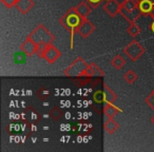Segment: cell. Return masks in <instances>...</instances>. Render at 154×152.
<instances>
[{
    "label": "cell",
    "mask_w": 154,
    "mask_h": 152,
    "mask_svg": "<svg viewBox=\"0 0 154 152\" xmlns=\"http://www.w3.org/2000/svg\"><path fill=\"white\" fill-rule=\"evenodd\" d=\"M82 18L78 15L76 8H71L62 17L59 18V23L63 26L66 30L71 33V48H73V36L76 32L77 26H79Z\"/></svg>",
    "instance_id": "obj_1"
},
{
    "label": "cell",
    "mask_w": 154,
    "mask_h": 152,
    "mask_svg": "<svg viewBox=\"0 0 154 152\" xmlns=\"http://www.w3.org/2000/svg\"><path fill=\"white\" fill-rule=\"evenodd\" d=\"M138 3V0H124L120 3V14L130 23L135 22L143 15V13L139 10Z\"/></svg>",
    "instance_id": "obj_2"
},
{
    "label": "cell",
    "mask_w": 154,
    "mask_h": 152,
    "mask_svg": "<svg viewBox=\"0 0 154 152\" xmlns=\"http://www.w3.org/2000/svg\"><path fill=\"white\" fill-rule=\"evenodd\" d=\"M29 38L32 39L36 45H40V43L52 45L54 41V35L45 26L40 24L29 35Z\"/></svg>",
    "instance_id": "obj_3"
},
{
    "label": "cell",
    "mask_w": 154,
    "mask_h": 152,
    "mask_svg": "<svg viewBox=\"0 0 154 152\" xmlns=\"http://www.w3.org/2000/svg\"><path fill=\"white\" fill-rule=\"evenodd\" d=\"M87 67H88V64L82 58L78 57L64 70L63 74L70 77H78V76L84 75Z\"/></svg>",
    "instance_id": "obj_4"
},
{
    "label": "cell",
    "mask_w": 154,
    "mask_h": 152,
    "mask_svg": "<svg viewBox=\"0 0 154 152\" xmlns=\"http://www.w3.org/2000/svg\"><path fill=\"white\" fill-rule=\"evenodd\" d=\"M124 53L127 57L130 58L132 61H137L140 58V56L145 53V48L137 41L133 40L124 49Z\"/></svg>",
    "instance_id": "obj_5"
},
{
    "label": "cell",
    "mask_w": 154,
    "mask_h": 152,
    "mask_svg": "<svg viewBox=\"0 0 154 152\" xmlns=\"http://www.w3.org/2000/svg\"><path fill=\"white\" fill-rule=\"evenodd\" d=\"M94 31H95L94 24H93L90 20L87 19V18H82L79 26H77L76 32L78 33L82 38H88Z\"/></svg>",
    "instance_id": "obj_6"
},
{
    "label": "cell",
    "mask_w": 154,
    "mask_h": 152,
    "mask_svg": "<svg viewBox=\"0 0 154 152\" xmlns=\"http://www.w3.org/2000/svg\"><path fill=\"white\" fill-rule=\"evenodd\" d=\"M60 55H61L60 51L52 43V45H48L47 50H45V52L42 55V58H45L49 64H54L60 57Z\"/></svg>",
    "instance_id": "obj_7"
},
{
    "label": "cell",
    "mask_w": 154,
    "mask_h": 152,
    "mask_svg": "<svg viewBox=\"0 0 154 152\" xmlns=\"http://www.w3.org/2000/svg\"><path fill=\"white\" fill-rule=\"evenodd\" d=\"M103 11L110 17H115L120 13V2H118L117 0H107L103 5Z\"/></svg>",
    "instance_id": "obj_8"
},
{
    "label": "cell",
    "mask_w": 154,
    "mask_h": 152,
    "mask_svg": "<svg viewBox=\"0 0 154 152\" xmlns=\"http://www.w3.org/2000/svg\"><path fill=\"white\" fill-rule=\"evenodd\" d=\"M84 75L89 76V77H101V76H103V72L97 64H95L94 62H90V64H88V67H87Z\"/></svg>",
    "instance_id": "obj_9"
},
{
    "label": "cell",
    "mask_w": 154,
    "mask_h": 152,
    "mask_svg": "<svg viewBox=\"0 0 154 152\" xmlns=\"http://www.w3.org/2000/svg\"><path fill=\"white\" fill-rule=\"evenodd\" d=\"M20 50L22 52L26 54V55L31 56L33 54H36V51H37V45L32 40L31 38H26V41H23L21 45H20Z\"/></svg>",
    "instance_id": "obj_10"
},
{
    "label": "cell",
    "mask_w": 154,
    "mask_h": 152,
    "mask_svg": "<svg viewBox=\"0 0 154 152\" xmlns=\"http://www.w3.org/2000/svg\"><path fill=\"white\" fill-rule=\"evenodd\" d=\"M34 5L35 3L33 0H18L17 3H16V8L20 13L26 14L32 10Z\"/></svg>",
    "instance_id": "obj_11"
},
{
    "label": "cell",
    "mask_w": 154,
    "mask_h": 152,
    "mask_svg": "<svg viewBox=\"0 0 154 152\" xmlns=\"http://www.w3.org/2000/svg\"><path fill=\"white\" fill-rule=\"evenodd\" d=\"M91 5L86 1H82L79 5L76 7V11L78 13V15L82 18H87L91 13Z\"/></svg>",
    "instance_id": "obj_12"
},
{
    "label": "cell",
    "mask_w": 154,
    "mask_h": 152,
    "mask_svg": "<svg viewBox=\"0 0 154 152\" xmlns=\"http://www.w3.org/2000/svg\"><path fill=\"white\" fill-rule=\"evenodd\" d=\"M103 112H105V115L107 116V118H113L118 112H120V110L117 107H115L114 104L106 103L105 107H103Z\"/></svg>",
    "instance_id": "obj_13"
},
{
    "label": "cell",
    "mask_w": 154,
    "mask_h": 152,
    "mask_svg": "<svg viewBox=\"0 0 154 152\" xmlns=\"http://www.w3.org/2000/svg\"><path fill=\"white\" fill-rule=\"evenodd\" d=\"M154 5V2L152 0H140L138 3V7H139V10L143 14H149L151 12L152 8Z\"/></svg>",
    "instance_id": "obj_14"
},
{
    "label": "cell",
    "mask_w": 154,
    "mask_h": 152,
    "mask_svg": "<svg viewBox=\"0 0 154 152\" xmlns=\"http://www.w3.org/2000/svg\"><path fill=\"white\" fill-rule=\"evenodd\" d=\"M119 128V125L113 119V118H107L105 122V130L109 134H113L117 129Z\"/></svg>",
    "instance_id": "obj_15"
},
{
    "label": "cell",
    "mask_w": 154,
    "mask_h": 152,
    "mask_svg": "<svg viewBox=\"0 0 154 152\" xmlns=\"http://www.w3.org/2000/svg\"><path fill=\"white\" fill-rule=\"evenodd\" d=\"M125 64H126V59H125L122 55H119V54L115 55L111 60V66L113 67L115 70H120V69H122V67H124Z\"/></svg>",
    "instance_id": "obj_16"
},
{
    "label": "cell",
    "mask_w": 154,
    "mask_h": 152,
    "mask_svg": "<svg viewBox=\"0 0 154 152\" xmlns=\"http://www.w3.org/2000/svg\"><path fill=\"white\" fill-rule=\"evenodd\" d=\"M103 91H105V95H106V101L107 103H112L114 104L117 101V95L107 86V85H103Z\"/></svg>",
    "instance_id": "obj_17"
},
{
    "label": "cell",
    "mask_w": 154,
    "mask_h": 152,
    "mask_svg": "<svg viewBox=\"0 0 154 152\" xmlns=\"http://www.w3.org/2000/svg\"><path fill=\"white\" fill-rule=\"evenodd\" d=\"M137 78H138L137 74L134 72V71H132V70L127 71V72L124 74V79L126 80L128 84H130V85L134 84V82L137 80Z\"/></svg>",
    "instance_id": "obj_18"
},
{
    "label": "cell",
    "mask_w": 154,
    "mask_h": 152,
    "mask_svg": "<svg viewBox=\"0 0 154 152\" xmlns=\"http://www.w3.org/2000/svg\"><path fill=\"white\" fill-rule=\"evenodd\" d=\"M127 32H128V34L130 35L131 37H136V36H138L139 33L141 32V29L138 24H136L135 22H132V23L130 24V26L127 29Z\"/></svg>",
    "instance_id": "obj_19"
},
{
    "label": "cell",
    "mask_w": 154,
    "mask_h": 152,
    "mask_svg": "<svg viewBox=\"0 0 154 152\" xmlns=\"http://www.w3.org/2000/svg\"><path fill=\"white\" fill-rule=\"evenodd\" d=\"M93 101L97 104H101L103 101H106L105 91H97V92H95L94 95H93Z\"/></svg>",
    "instance_id": "obj_20"
},
{
    "label": "cell",
    "mask_w": 154,
    "mask_h": 152,
    "mask_svg": "<svg viewBox=\"0 0 154 152\" xmlns=\"http://www.w3.org/2000/svg\"><path fill=\"white\" fill-rule=\"evenodd\" d=\"M26 54L22 51L16 53L15 56H14V59H15L16 64H24L26 62Z\"/></svg>",
    "instance_id": "obj_21"
},
{
    "label": "cell",
    "mask_w": 154,
    "mask_h": 152,
    "mask_svg": "<svg viewBox=\"0 0 154 152\" xmlns=\"http://www.w3.org/2000/svg\"><path fill=\"white\" fill-rule=\"evenodd\" d=\"M50 115H51L52 119L53 120H58L60 118V116H61V111H60L58 108H54L53 110L51 111V113H50Z\"/></svg>",
    "instance_id": "obj_22"
},
{
    "label": "cell",
    "mask_w": 154,
    "mask_h": 152,
    "mask_svg": "<svg viewBox=\"0 0 154 152\" xmlns=\"http://www.w3.org/2000/svg\"><path fill=\"white\" fill-rule=\"evenodd\" d=\"M17 1L18 0H1V2H2L7 8H9V9H11V8H13L14 5H16Z\"/></svg>",
    "instance_id": "obj_23"
},
{
    "label": "cell",
    "mask_w": 154,
    "mask_h": 152,
    "mask_svg": "<svg viewBox=\"0 0 154 152\" xmlns=\"http://www.w3.org/2000/svg\"><path fill=\"white\" fill-rule=\"evenodd\" d=\"M85 1H86V2H88L89 5L93 8V9L97 8L99 5V3L101 2V0H85Z\"/></svg>",
    "instance_id": "obj_24"
},
{
    "label": "cell",
    "mask_w": 154,
    "mask_h": 152,
    "mask_svg": "<svg viewBox=\"0 0 154 152\" xmlns=\"http://www.w3.org/2000/svg\"><path fill=\"white\" fill-rule=\"evenodd\" d=\"M148 15H150V17L152 18V19L154 20V5H153V8H152V10H151V12H150Z\"/></svg>",
    "instance_id": "obj_25"
},
{
    "label": "cell",
    "mask_w": 154,
    "mask_h": 152,
    "mask_svg": "<svg viewBox=\"0 0 154 152\" xmlns=\"http://www.w3.org/2000/svg\"><path fill=\"white\" fill-rule=\"evenodd\" d=\"M151 31L154 33V20H153V22H152V24H151Z\"/></svg>",
    "instance_id": "obj_26"
},
{
    "label": "cell",
    "mask_w": 154,
    "mask_h": 152,
    "mask_svg": "<svg viewBox=\"0 0 154 152\" xmlns=\"http://www.w3.org/2000/svg\"><path fill=\"white\" fill-rule=\"evenodd\" d=\"M151 123H152V124L154 125V115H153V116H152V117H151Z\"/></svg>",
    "instance_id": "obj_27"
},
{
    "label": "cell",
    "mask_w": 154,
    "mask_h": 152,
    "mask_svg": "<svg viewBox=\"0 0 154 152\" xmlns=\"http://www.w3.org/2000/svg\"><path fill=\"white\" fill-rule=\"evenodd\" d=\"M153 92H154V91H153Z\"/></svg>",
    "instance_id": "obj_28"
}]
</instances>
